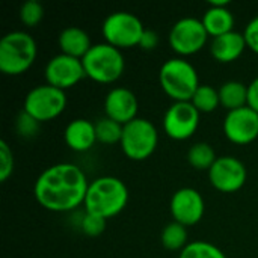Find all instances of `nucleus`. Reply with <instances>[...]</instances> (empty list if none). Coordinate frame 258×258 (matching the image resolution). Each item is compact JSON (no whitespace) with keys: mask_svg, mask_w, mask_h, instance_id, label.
<instances>
[{"mask_svg":"<svg viewBox=\"0 0 258 258\" xmlns=\"http://www.w3.org/2000/svg\"><path fill=\"white\" fill-rule=\"evenodd\" d=\"M57 45L60 48V53L83 59L94 44L91 42V36L86 30L77 26H70L59 33Z\"/></svg>","mask_w":258,"mask_h":258,"instance_id":"6ab92c4d","label":"nucleus"},{"mask_svg":"<svg viewBox=\"0 0 258 258\" xmlns=\"http://www.w3.org/2000/svg\"><path fill=\"white\" fill-rule=\"evenodd\" d=\"M209 36L218 38L234 30V15L230 11V2H210L201 18Z\"/></svg>","mask_w":258,"mask_h":258,"instance_id":"dca6fc26","label":"nucleus"},{"mask_svg":"<svg viewBox=\"0 0 258 258\" xmlns=\"http://www.w3.org/2000/svg\"><path fill=\"white\" fill-rule=\"evenodd\" d=\"M67 109V94L51 85H39L24 97L23 110L35 118L39 124L53 121Z\"/></svg>","mask_w":258,"mask_h":258,"instance_id":"6e6552de","label":"nucleus"},{"mask_svg":"<svg viewBox=\"0 0 258 258\" xmlns=\"http://www.w3.org/2000/svg\"><path fill=\"white\" fill-rule=\"evenodd\" d=\"M122 130L124 125L107 118L103 116L95 122V133H97V142L103 144V145H116L121 144V138H122Z\"/></svg>","mask_w":258,"mask_h":258,"instance_id":"b1692460","label":"nucleus"},{"mask_svg":"<svg viewBox=\"0 0 258 258\" xmlns=\"http://www.w3.org/2000/svg\"><path fill=\"white\" fill-rule=\"evenodd\" d=\"M15 128H17V133L21 138H33L39 130V122L35 118H32L29 113L21 110L18 113V116H17Z\"/></svg>","mask_w":258,"mask_h":258,"instance_id":"c85d7f7f","label":"nucleus"},{"mask_svg":"<svg viewBox=\"0 0 258 258\" xmlns=\"http://www.w3.org/2000/svg\"><path fill=\"white\" fill-rule=\"evenodd\" d=\"M139 101L133 91L116 86L106 94L104 98V116L125 125L138 118Z\"/></svg>","mask_w":258,"mask_h":258,"instance_id":"2eb2a0df","label":"nucleus"},{"mask_svg":"<svg viewBox=\"0 0 258 258\" xmlns=\"http://www.w3.org/2000/svg\"><path fill=\"white\" fill-rule=\"evenodd\" d=\"M89 181L74 163H56L45 168L33 184L36 203L53 213L73 212L85 204Z\"/></svg>","mask_w":258,"mask_h":258,"instance_id":"f257e3e1","label":"nucleus"},{"mask_svg":"<svg viewBox=\"0 0 258 258\" xmlns=\"http://www.w3.org/2000/svg\"><path fill=\"white\" fill-rule=\"evenodd\" d=\"M201 113L190 101L172 103L163 115V132L174 141L190 139L200 127Z\"/></svg>","mask_w":258,"mask_h":258,"instance_id":"9d476101","label":"nucleus"},{"mask_svg":"<svg viewBox=\"0 0 258 258\" xmlns=\"http://www.w3.org/2000/svg\"><path fill=\"white\" fill-rule=\"evenodd\" d=\"M18 17L26 27H36L44 18V6L36 0H27L20 6Z\"/></svg>","mask_w":258,"mask_h":258,"instance_id":"a878e982","label":"nucleus"},{"mask_svg":"<svg viewBox=\"0 0 258 258\" xmlns=\"http://www.w3.org/2000/svg\"><path fill=\"white\" fill-rule=\"evenodd\" d=\"M159 82L163 92L174 101H190L200 88L197 68L184 57L168 59L159 71Z\"/></svg>","mask_w":258,"mask_h":258,"instance_id":"20e7f679","label":"nucleus"},{"mask_svg":"<svg viewBox=\"0 0 258 258\" xmlns=\"http://www.w3.org/2000/svg\"><path fill=\"white\" fill-rule=\"evenodd\" d=\"M157 44H159V33L153 29H145V32L141 38L139 47L145 51H151L157 47Z\"/></svg>","mask_w":258,"mask_h":258,"instance_id":"7c9ffc66","label":"nucleus"},{"mask_svg":"<svg viewBox=\"0 0 258 258\" xmlns=\"http://www.w3.org/2000/svg\"><path fill=\"white\" fill-rule=\"evenodd\" d=\"M160 240L166 251H180V252L190 243L187 228L175 221L165 225V228L162 230Z\"/></svg>","mask_w":258,"mask_h":258,"instance_id":"4be33fe9","label":"nucleus"},{"mask_svg":"<svg viewBox=\"0 0 258 258\" xmlns=\"http://www.w3.org/2000/svg\"><path fill=\"white\" fill-rule=\"evenodd\" d=\"M246 41L243 33L233 30L218 38H212L210 54L219 63L236 62L246 50Z\"/></svg>","mask_w":258,"mask_h":258,"instance_id":"f3484780","label":"nucleus"},{"mask_svg":"<svg viewBox=\"0 0 258 258\" xmlns=\"http://www.w3.org/2000/svg\"><path fill=\"white\" fill-rule=\"evenodd\" d=\"M106 224H107L106 219L85 212V215L82 218V222H80V228H82V231L86 236H89V237H98V236H101L104 233Z\"/></svg>","mask_w":258,"mask_h":258,"instance_id":"bb28decb","label":"nucleus"},{"mask_svg":"<svg viewBox=\"0 0 258 258\" xmlns=\"http://www.w3.org/2000/svg\"><path fill=\"white\" fill-rule=\"evenodd\" d=\"M243 36H245V41H246V47L252 51L258 54V15L254 17L245 27L243 30Z\"/></svg>","mask_w":258,"mask_h":258,"instance_id":"c756f323","label":"nucleus"},{"mask_svg":"<svg viewBox=\"0 0 258 258\" xmlns=\"http://www.w3.org/2000/svg\"><path fill=\"white\" fill-rule=\"evenodd\" d=\"M169 210L175 222L187 227L197 225L206 213L203 195L194 187H181L174 192L169 203Z\"/></svg>","mask_w":258,"mask_h":258,"instance_id":"4468645a","label":"nucleus"},{"mask_svg":"<svg viewBox=\"0 0 258 258\" xmlns=\"http://www.w3.org/2000/svg\"><path fill=\"white\" fill-rule=\"evenodd\" d=\"M128 204V189L125 183L112 175H103L89 183L85 212L106 221L118 216Z\"/></svg>","mask_w":258,"mask_h":258,"instance_id":"f03ea898","label":"nucleus"},{"mask_svg":"<svg viewBox=\"0 0 258 258\" xmlns=\"http://www.w3.org/2000/svg\"><path fill=\"white\" fill-rule=\"evenodd\" d=\"M209 33L200 18L184 17L177 20L169 30V45L178 57H187L200 53L207 41Z\"/></svg>","mask_w":258,"mask_h":258,"instance_id":"1a4fd4ad","label":"nucleus"},{"mask_svg":"<svg viewBox=\"0 0 258 258\" xmlns=\"http://www.w3.org/2000/svg\"><path fill=\"white\" fill-rule=\"evenodd\" d=\"M222 130L231 144L248 145L258 138V113L249 106L227 112Z\"/></svg>","mask_w":258,"mask_h":258,"instance_id":"ddd939ff","label":"nucleus"},{"mask_svg":"<svg viewBox=\"0 0 258 258\" xmlns=\"http://www.w3.org/2000/svg\"><path fill=\"white\" fill-rule=\"evenodd\" d=\"M159 144L156 125L145 118H136L124 125L121 138V150L127 159L142 162L153 156Z\"/></svg>","mask_w":258,"mask_h":258,"instance_id":"423d86ee","label":"nucleus"},{"mask_svg":"<svg viewBox=\"0 0 258 258\" xmlns=\"http://www.w3.org/2000/svg\"><path fill=\"white\" fill-rule=\"evenodd\" d=\"M218 160L213 147L207 142H197L187 151V162L197 171H210Z\"/></svg>","mask_w":258,"mask_h":258,"instance_id":"412c9836","label":"nucleus"},{"mask_svg":"<svg viewBox=\"0 0 258 258\" xmlns=\"http://www.w3.org/2000/svg\"><path fill=\"white\" fill-rule=\"evenodd\" d=\"M248 106L258 113V77L248 85Z\"/></svg>","mask_w":258,"mask_h":258,"instance_id":"2f4dec72","label":"nucleus"},{"mask_svg":"<svg viewBox=\"0 0 258 258\" xmlns=\"http://www.w3.org/2000/svg\"><path fill=\"white\" fill-rule=\"evenodd\" d=\"M82 62L86 77L101 85L115 83L118 79H121L125 70L122 51L109 45L107 42L94 44Z\"/></svg>","mask_w":258,"mask_h":258,"instance_id":"39448f33","label":"nucleus"},{"mask_svg":"<svg viewBox=\"0 0 258 258\" xmlns=\"http://www.w3.org/2000/svg\"><path fill=\"white\" fill-rule=\"evenodd\" d=\"M38 56L35 38L24 30H12L0 39V71L6 76H21L30 70Z\"/></svg>","mask_w":258,"mask_h":258,"instance_id":"7ed1b4c3","label":"nucleus"},{"mask_svg":"<svg viewBox=\"0 0 258 258\" xmlns=\"http://www.w3.org/2000/svg\"><path fill=\"white\" fill-rule=\"evenodd\" d=\"M219 100L221 106L227 109V112L242 109L248 106V85L239 80H228L221 85Z\"/></svg>","mask_w":258,"mask_h":258,"instance_id":"aec40b11","label":"nucleus"},{"mask_svg":"<svg viewBox=\"0 0 258 258\" xmlns=\"http://www.w3.org/2000/svg\"><path fill=\"white\" fill-rule=\"evenodd\" d=\"M190 103L200 113H212L221 106L219 91L212 85H200Z\"/></svg>","mask_w":258,"mask_h":258,"instance_id":"5701e85b","label":"nucleus"},{"mask_svg":"<svg viewBox=\"0 0 258 258\" xmlns=\"http://www.w3.org/2000/svg\"><path fill=\"white\" fill-rule=\"evenodd\" d=\"M145 29L147 27L136 15L127 11H118L104 18L101 35L104 42L118 50H124L139 47Z\"/></svg>","mask_w":258,"mask_h":258,"instance_id":"0eeeda50","label":"nucleus"},{"mask_svg":"<svg viewBox=\"0 0 258 258\" xmlns=\"http://www.w3.org/2000/svg\"><path fill=\"white\" fill-rule=\"evenodd\" d=\"M63 141L67 147L76 153H86L97 144L95 122L77 118L73 119L63 132Z\"/></svg>","mask_w":258,"mask_h":258,"instance_id":"a211bd4d","label":"nucleus"},{"mask_svg":"<svg viewBox=\"0 0 258 258\" xmlns=\"http://www.w3.org/2000/svg\"><path fill=\"white\" fill-rule=\"evenodd\" d=\"M14 153L6 141L0 142V181L5 183L14 174Z\"/></svg>","mask_w":258,"mask_h":258,"instance_id":"cd10ccee","label":"nucleus"},{"mask_svg":"<svg viewBox=\"0 0 258 258\" xmlns=\"http://www.w3.org/2000/svg\"><path fill=\"white\" fill-rule=\"evenodd\" d=\"M45 83L60 91H67L80 83L85 77V68L82 59L59 53L53 56L44 68Z\"/></svg>","mask_w":258,"mask_h":258,"instance_id":"f8f14e48","label":"nucleus"},{"mask_svg":"<svg viewBox=\"0 0 258 258\" xmlns=\"http://www.w3.org/2000/svg\"><path fill=\"white\" fill-rule=\"evenodd\" d=\"M178 258H227V255L216 245L204 240L190 242L181 252Z\"/></svg>","mask_w":258,"mask_h":258,"instance_id":"393cba45","label":"nucleus"},{"mask_svg":"<svg viewBox=\"0 0 258 258\" xmlns=\"http://www.w3.org/2000/svg\"><path fill=\"white\" fill-rule=\"evenodd\" d=\"M248 178L246 166L234 156H221L209 171L210 184L222 194L240 190Z\"/></svg>","mask_w":258,"mask_h":258,"instance_id":"9b49d317","label":"nucleus"}]
</instances>
